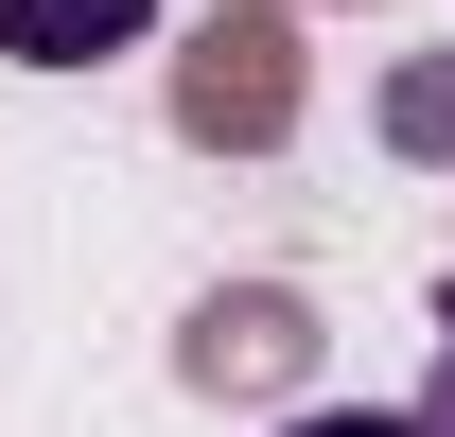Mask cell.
<instances>
[{"instance_id":"obj_1","label":"cell","mask_w":455,"mask_h":437,"mask_svg":"<svg viewBox=\"0 0 455 437\" xmlns=\"http://www.w3.org/2000/svg\"><path fill=\"white\" fill-rule=\"evenodd\" d=\"M158 36V0H0V53L18 70H106Z\"/></svg>"},{"instance_id":"obj_2","label":"cell","mask_w":455,"mask_h":437,"mask_svg":"<svg viewBox=\"0 0 455 437\" xmlns=\"http://www.w3.org/2000/svg\"><path fill=\"white\" fill-rule=\"evenodd\" d=\"M420 437H455V315H438V368H420V402H403Z\"/></svg>"},{"instance_id":"obj_3","label":"cell","mask_w":455,"mask_h":437,"mask_svg":"<svg viewBox=\"0 0 455 437\" xmlns=\"http://www.w3.org/2000/svg\"><path fill=\"white\" fill-rule=\"evenodd\" d=\"M281 437H420V420H368V402H315V420H281Z\"/></svg>"}]
</instances>
